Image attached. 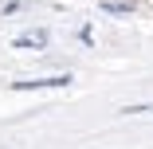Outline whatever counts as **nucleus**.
<instances>
[{
    "label": "nucleus",
    "mask_w": 153,
    "mask_h": 149,
    "mask_svg": "<svg viewBox=\"0 0 153 149\" xmlns=\"http://www.w3.org/2000/svg\"><path fill=\"white\" fill-rule=\"evenodd\" d=\"M71 75H55V79H27V82H12V90H43V86H67Z\"/></svg>",
    "instance_id": "obj_1"
},
{
    "label": "nucleus",
    "mask_w": 153,
    "mask_h": 149,
    "mask_svg": "<svg viewBox=\"0 0 153 149\" xmlns=\"http://www.w3.org/2000/svg\"><path fill=\"white\" fill-rule=\"evenodd\" d=\"M43 43H47L43 32H36V36H20V39H16V47H43Z\"/></svg>",
    "instance_id": "obj_2"
},
{
    "label": "nucleus",
    "mask_w": 153,
    "mask_h": 149,
    "mask_svg": "<svg viewBox=\"0 0 153 149\" xmlns=\"http://www.w3.org/2000/svg\"><path fill=\"white\" fill-rule=\"evenodd\" d=\"M102 8H106V12H130L134 0H102Z\"/></svg>",
    "instance_id": "obj_3"
},
{
    "label": "nucleus",
    "mask_w": 153,
    "mask_h": 149,
    "mask_svg": "<svg viewBox=\"0 0 153 149\" xmlns=\"http://www.w3.org/2000/svg\"><path fill=\"white\" fill-rule=\"evenodd\" d=\"M126 114H153V106H130Z\"/></svg>",
    "instance_id": "obj_4"
}]
</instances>
